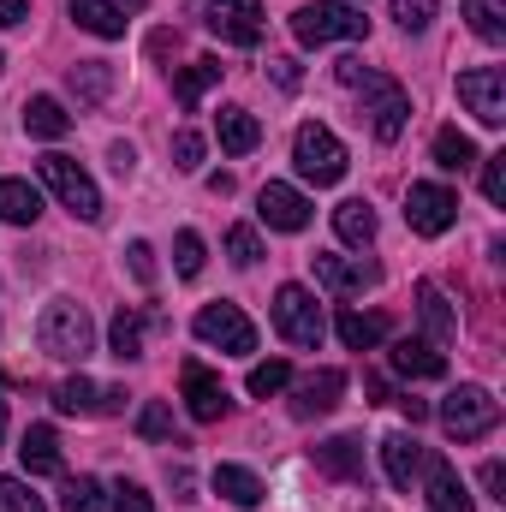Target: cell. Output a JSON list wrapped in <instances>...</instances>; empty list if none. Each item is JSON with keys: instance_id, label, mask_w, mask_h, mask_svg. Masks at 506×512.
I'll use <instances>...</instances> for the list:
<instances>
[{"instance_id": "cell-1", "label": "cell", "mask_w": 506, "mask_h": 512, "mask_svg": "<svg viewBox=\"0 0 506 512\" xmlns=\"http://www.w3.org/2000/svg\"><path fill=\"white\" fill-rule=\"evenodd\" d=\"M36 340H42L48 358H60V364H84V358L96 352L90 310H84L78 298H54V304L42 310V322H36Z\"/></svg>"}, {"instance_id": "cell-2", "label": "cell", "mask_w": 506, "mask_h": 512, "mask_svg": "<svg viewBox=\"0 0 506 512\" xmlns=\"http://www.w3.org/2000/svg\"><path fill=\"white\" fill-rule=\"evenodd\" d=\"M292 36H298L304 48H322V42H364V36H370V18H364V6H352V0H310V6L292 12Z\"/></svg>"}, {"instance_id": "cell-3", "label": "cell", "mask_w": 506, "mask_h": 512, "mask_svg": "<svg viewBox=\"0 0 506 512\" xmlns=\"http://www.w3.org/2000/svg\"><path fill=\"white\" fill-rule=\"evenodd\" d=\"M441 429L465 447V441H483V435H495L501 429V399L489 393V387H453L447 399H441Z\"/></svg>"}, {"instance_id": "cell-4", "label": "cell", "mask_w": 506, "mask_h": 512, "mask_svg": "<svg viewBox=\"0 0 506 512\" xmlns=\"http://www.w3.org/2000/svg\"><path fill=\"white\" fill-rule=\"evenodd\" d=\"M274 328H280V340H286V346H298V352H310V346H322V334H328V322H322V304L310 298V286H298V280H286V286L274 292Z\"/></svg>"}, {"instance_id": "cell-5", "label": "cell", "mask_w": 506, "mask_h": 512, "mask_svg": "<svg viewBox=\"0 0 506 512\" xmlns=\"http://www.w3.org/2000/svg\"><path fill=\"white\" fill-rule=\"evenodd\" d=\"M36 173H42V185L78 215V221H102V191H96V179L72 161V155H42L36 161Z\"/></svg>"}, {"instance_id": "cell-6", "label": "cell", "mask_w": 506, "mask_h": 512, "mask_svg": "<svg viewBox=\"0 0 506 512\" xmlns=\"http://www.w3.org/2000/svg\"><path fill=\"white\" fill-rule=\"evenodd\" d=\"M292 161H298V173L310 179V185H340L346 179V143L334 137L328 126H298L292 137Z\"/></svg>"}, {"instance_id": "cell-7", "label": "cell", "mask_w": 506, "mask_h": 512, "mask_svg": "<svg viewBox=\"0 0 506 512\" xmlns=\"http://www.w3.org/2000/svg\"><path fill=\"white\" fill-rule=\"evenodd\" d=\"M191 328H197L203 346H221V352H233V358L256 352V328H251V316H245L239 304H203Z\"/></svg>"}, {"instance_id": "cell-8", "label": "cell", "mask_w": 506, "mask_h": 512, "mask_svg": "<svg viewBox=\"0 0 506 512\" xmlns=\"http://www.w3.org/2000/svg\"><path fill=\"white\" fill-rule=\"evenodd\" d=\"M364 120H370V131H376L381 143H393V137L405 131V120H411V96H405L399 78H381V72L364 78Z\"/></svg>"}, {"instance_id": "cell-9", "label": "cell", "mask_w": 506, "mask_h": 512, "mask_svg": "<svg viewBox=\"0 0 506 512\" xmlns=\"http://www.w3.org/2000/svg\"><path fill=\"white\" fill-rule=\"evenodd\" d=\"M405 221H411L417 239H441L459 221V197L447 185H411L405 191Z\"/></svg>"}, {"instance_id": "cell-10", "label": "cell", "mask_w": 506, "mask_h": 512, "mask_svg": "<svg viewBox=\"0 0 506 512\" xmlns=\"http://www.w3.org/2000/svg\"><path fill=\"white\" fill-rule=\"evenodd\" d=\"M179 393H185V411H191L197 423H221V417L233 411V393H227V382H221L209 364H185V370H179Z\"/></svg>"}, {"instance_id": "cell-11", "label": "cell", "mask_w": 506, "mask_h": 512, "mask_svg": "<svg viewBox=\"0 0 506 512\" xmlns=\"http://www.w3.org/2000/svg\"><path fill=\"white\" fill-rule=\"evenodd\" d=\"M459 102H465L483 126H501L506 120V72L501 66H471V72H459Z\"/></svg>"}, {"instance_id": "cell-12", "label": "cell", "mask_w": 506, "mask_h": 512, "mask_svg": "<svg viewBox=\"0 0 506 512\" xmlns=\"http://www.w3.org/2000/svg\"><path fill=\"white\" fill-rule=\"evenodd\" d=\"M54 411L66 417H108V411H126V387H96L90 376H66L54 387Z\"/></svg>"}, {"instance_id": "cell-13", "label": "cell", "mask_w": 506, "mask_h": 512, "mask_svg": "<svg viewBox=\"0 0 506 512\" xmlns=\"http://www.w3.org/2000/svg\"><path fill=\"white\" fill-rule=\"evenodd\" d=\"M203 24L233 48H256L262 42V0H215L203 12Z\"/></svg>"}, {"instance_id": "cell-14", "label": "cell", "mask_w": 506, "mask_h": 512, "mask_svg": "<svg viewBox=\"0 0 506 512\" xmlns=\"http://www.w3.org/2000/svg\"><path fill=\"white\" fill-rule=\"evenodd\" d=\"M256 215H262V227H274V233H304L310 227V197L298 191V185H262L256 191Z\"/></svg>"}, {"instance_id": "cell-15", "label": "cell", "mask_w": 506, "mask_h": 512, "mask_svg": "<svg viewBox=\"0 0 506 512\" xmlns=\"http://www.w3.org/2000/svg\"><path fill=\"white\" fill-rule=\"evenodd\" d=\"M310 268H316V280L328 286V292H364V286H376L381 280V268L376 262H364V256H328V251H316L310 256Z\"/></svg>"}, {"instance_id": "cell-16", "label": "cell", "mask_w": 506, "mask_h": 512, "mask_svg": "<svg viewBox=\"0 0 506 512\" xmlns=\"http://www.w3.org/2000/svg\"><path fill=\"white\" fill-rule=\"evenodd\" d=\"M346 399V370H316V376H304V382L292 387V417H328L334 405Z\"/></svg>"}, {"instance_id": "cell-17", "label": "cell", "mask_w": 506, "mask_h": 512, "mask_svg": "<svg viewBox=\"0 0 506 512\" xmlns=\"http://www.w3.org/2000/svg\"><path fill=\"white\" fill-rule=\"evenodd\" d=\"M381 471H387V483H393L399 495H411V483H417V471H423V447H417V435L393 429V435L381 441Z\"/></svg>"}, {"instance_id": "cell-18", "label": "cell", "mask_w": 506, "mask_h": 512, "mask_svg": "<svg viewBox=\"0 0 506 512\" xmlns=\"http://www.w3.org/2000/svg\"><path fill=\"white\" fill-rule=\"evenodd\" d=\"M316 471L340 477V483H364V441L358 435H328L316 441Z\"/></svg>"}, {"instance_id": "cell-19", "label": "cell", "mask_w": 506, "mask_h": 512, "mask_svg": "<svg viewBox=\"0 0 506 512\" xmlns=\"http://www.w3.org/2000/svg\"><path fill=\"white\" fill-rule=\"evenodd\" d=\"M417 316H423V328H429L435 346L459 340V316H453V304H447V292L435 280H417Z\"/></svg>"}, {"instance_id": "cell-20", "label": "cell", "mask_w": 506, "mask_h": 512, "mask_svg": "<svg viewBox=\"0 0 506 512\" xmlns=\"http://www.w3.org/2000/svg\"><path fill=\"white\" fill-rule=\"evenodd\" d=\"M387 364H393L399 376H411V382H441V376H447V358H441L429 340H399V346L387 352Z\"/></svg>"}, {"instance_id": "cell-21", "label": "cell", "mask_w": 506, "mask_h": 512, "mask_svg": "<svg viewBox=\"0 0 506 512\" xmlns=\"http://www.w3.org/2000/svg\"><path fill=\"white\" fill-rule=\"evenodd\" d=\"M429 512H477V501H471V489L459 483V471L435 453L429 459Z\"/></svg>"}, {"instance_id": "cell-22", "label": "cell", "mask_w": 506, "mask_h": 512, "mask_svg": "<svg viewBox=\"0 0 506 512\" xmlns=\"http://www.w3.org/2000/svg\"><path fill=\"white\" fill-rule=\"evenodd\" d=\"M18 459H24L30 477H60V435L48 423H30L24 441H18Z\"/></svg>"}, {"instance_id": "cell-23", "label": "cell", "mask_w": 506, "mask_h": 512, "mask_svg": "<svg viewBox=\"0 0 506 512\" xmlns=\"http://www.w3.org/2000/svg\"><path fill=\"white\" fill-rule=\"evenodd\" d=\"M215 137H221L227 155H251L256 143H262V126H256L251 108H221L215 114Z\"/></svg>"}, {"instance_id": "cell-24", "label": "cell", "mask_w": 506, "mask_h": 512, "mask_svg": "<svg viewBox=\"0 0 506 512\" xmlns=\"http://www.w3.org/2000/svg\"><path fill=\"white\" fill-rule=\"evenodd\" d=\"M66 90H72L78 102H90V108H96V102H108V96H114V66H108V60H78V66L66 72Z\"/></svg>"}, {"instance_id": "cell-25", "label": "cell", "mask_w": 506, "mask_h": 512, "mask_svg": "<svg viewBox=\"0 0 506 512\" xmlns=\"http://www.w3.org/2000/svg\"><path fill=\"white\" fill-rule=\"evenodd\" d=\"M72 24L90 30V36H102V42L126 36V12H120L114 0H72Z\"/></svg>"}, {"instance_id": "cell-26", "label": "cell", "mask_w": 506, "mask_h": 512, "mask_svg": "<svg viewBox=\"0 0 506 512\" xmlns=\"http://www.w3.org/2000/svg\"><path fill=\"white\" fill-rule=\"evenodd\" d=\"M42 215V191L30 179H0V221L6 227H30Z\"/></svg>"}, {"instance_id": "cell-27", "label": "cell", "mask_w": 506, "mask_h": 512, "mask_svg": "<svg viewBox=\"0 0 506 512\" xmlns=\"http://www.w3.org/2000/svg\"><path fill=\"white\" fill-rule=\"evenodd\" d=\"M24 131H30V137H48V143L66 137V131H72L66 102H60V96H30V102H24Z\"/></svg>"}, {"instance_id": "cell-28", "label": "cell", "mask_w": 506, "mask_h": 512, "mask_svg": "<svg viewBox=\"0 0 506 512\" xmlns=\"http://www.w3.org/2000/svg\"><path fill=\"white\" fill-rule=\"evenodd\" d=\"M429 155H435V167H447V173H465V167H477V161H483V155H477V143H471L459 126H441V131H435Z\"/></svg>"}, {"instance_id": "cell-29", "label": "cell", "mask_w": 506, "mask_h": 512, "mask_svg": "<svg viewBox=\"0 0 506 512\" xmlns=\"http://www.w3.org/2000/svg\"><path fill=\"white\" fill-rule=\"evenodd\" d=\"M221 72H227L221 60H191V66L173 78V96H179V108H197V102H203V96L221 84Z\"/></svg>"}, {"instance_id": "cell-30", "label": "cell", "mask_w": 506, "mask_h": 512, "mask_svg": "<svg viewBox=\"0 0 506 512\" xmlns=\"http://www.w3.org/2000/svg\"><path fill=\"white\" fill-rule=\"evenodd\" d=\"M215 495L221 501H233V507H262V483H256V471H245V465H215Z\"/></svg>"}, {"instance_id": "cell-31", "label": "cell", "mask_w": 506, "mask_h": 512, "mask_svg": "<svg viewBox=\"0 0 506 512\" xmlns=\"http://www.w3.org/2000/svg\"><path fill=\"white\" fill-rule=\"evenodd\" d=\"M340 340L352 346V352H376L381 340H387V316H364V310H340Z\"/></svg>"}, {"instance_id": "cell-32", "label": "cell", "mask_w": 506, "mask_h": 512, "mask_svg": "<svg viewBox=\"0 0 506 512\" xmlns=\"http://www.w3.org/2000/svg\"><path fill=\"white\" fill-rule=\"evenodd\" d=\"M334 233H340L346 245H370V239H376V209H370L364 197H346V203L334 209Z\"/></svg>"}, {"instance_id": "cell-33", "label": "cell", "mask_w": 506, "mask_h": 512, "mask_svg": "<svg viewBox=\"0 0 506 512\" xmlns=\"http://www.w3.org/2000/svg\"><path fill=\"white\" fill-rule=\"evenodd\" d=\"M108 346H114V358H120V364H131V358H143V316H137L131 304H120V310H114Z\"/></svg>"}, {"instance_id": "cell-34", "label": "cell", "mask_w": 506, "mask_h": 512, "mask_svg": "<svg viewBox=\"0 0 506 512\" xmlns=\"http://www.w3.org/2000/svg\"><path fill=\"white\" fill-rule=\"evenodd\" d=\"M465 18L483 42H506V0H465Z\"/></svg>"}, {"instance_id": "cell-35", "label": "cell", "mask_w": 506, "mask_h": 512, "mask_svg": "<svg viewBox=\"0 0 506 512\" xmlns=\"http://www.w3.org/2000/svg\"><path fill=\"white\" fill-rule=\"evenodd\" d=\"M256 393V399H274V393H286L292 387V364L286 358H268V364H256L251 370V382H245Z\"/></svg>"}, {"instance_id": "cell-36", "label": "cell", "mask_w": 506, "mask_h": 512, "mask_svg": "<svg viewBox=\"0 0 506 512\" xmlns=\"http://www.w3.org/2000/svg\"><path fill=\"white\" fill-rule=\"evenodd\" d=\"M60 512H102V483H96V477H66Z\"/></svg>"}, {"instance_id": "cell-37", "label": "cell", "mask_w": 506, "mask_h": 512, "mask_svg": "<svg viewBox=\"0 0 506 512\" xmlns=\"http://www.w3.org/2000/svg\"><path fill=\"white\" fill-rule=\"evenodd\" d=\"M137 435H143V441H173V447H179V435H173V411H167L161 399H149V405L137 411Z\"/></svg>"}, {"instance_id": "cell-38", "label": "cell", "mask_w": 506, "mask_h": 512, "mask_svg": "<svg viewBox=\"0 0 506 512\" xmlns=\"http://www.w3.org/2000/svg\"><path fill=\"white\" fill-rule=\"evenodd\" d=\"M173 268H179L185 280L203 274V239H197V233H179V239H173Z\"/></svg>"}, {"instance_id": "cell-39", "label": "cell", "mask_w": 506, "mask_h": 512, "mask_svg": "<svg viewBox=\"0 0 506 512\" xmlns=\"http://www.w3.org/2000/svg\"><path fill=\"white\" fill-rule=\"evenodd\" d=\"M108 507H114V512H155V495H149L143 483H126V477H120V483H114V495H108Z\"/></svg>"}, {"instance_id": "cell-40", "label": "cell", "mask_w": 506, "mask_h": 512, "mask_svg": "<svg viewBox=\"0 0 506 512\" xmlns=\"http://www.w3.org/2000/svg\"><path fill=\"white\" fill-rule=\"evenodd\" d=\"M393 24L399 30H429L435 24V0H393Z\"/></svg>"}, {"instance_id": "cell-41", "label": "cell", "mask_w": 506, "mask_h": 512, "mask_svg": "<svg viewBox=\"0 0 506 512\" xmlns=\"http://www.w3.org/2000/svg\"><path fill=\"white\" fill-rule=\"evenodd\" d=\"M227 256H233L239 268H256V262H262V239H256L251 227H233V233H227Z\"/></svg>"}, {"instance_id": "cell-42", "label": "cell", "mask_w": 506, "mask_h": 512, "mask_svg": "<svg viewBox=\"0 0 506 512\" xmlns=\"http://www.w3.org/2000/svg\"><path fill=\"white\" fill-rule=\"evenodd\" d=\"M173 167H179V173H197V167H203V137H197V131H179V137H173Z\"/></svg>"}, {"instance_id": "cell-43", "label": "cell", "mask_w": 506, "mask_h": 512, "mask_svg": "<svg viewBox=\"0 0 506 512\" xmlns=\"http://www.w3.org/2000/svg\"><path fill=\"white\" fill-rule=\"evenodd\" d=\"M483 197L495 209L506 203V155H483Z\"/></svg>"}, {"instance_id": "cell-44", "label": "cell", "mask_w": 506, "mask_h": 512, "mask_svg": "<svg viewBox=\"0 0 506 512\" xmlns=\"http://www.w3.org/2000/svg\"><path fill=\"white\" fill-rule=\"evenodd\" d=\"M126 268H131V280H137V286H155V251H149L143 239H131V245H126Z\"/></svg>"}, {"instance_id": "cell-45", "label": "cell", "mask_w": 506, "mask_h": 512, "mask_svg": "<svg viewBox=\"0 0 506 512\" xmlns=\"http://www.w3.org/2000/svg\"><path fill=\"white\" fill-rule=\"evenodd\" d=\"M0 507H6V512H48L42 501H36V495H30V489H24V483H6V495H0Z\"/></svg>"}, {"instance_id": "cell-46", "label": "cell", "mask_w": 506, "mask_h": 512, "mask_svg": "<svg viewBox=\"0 0 506 512\" xmlns=\"http://www.w3.org/2000/svg\"><path fill=\"white\" fill-rule=\"evenodd\" d=\"M483 489H489V501H506V465H501V459H489V465H483Z\"/></svg>"}, {"instance_id": "cell-47", "label": "cell", "mask_w": 506, "mask_h": 512, "mask_svg": "<svg viewBox=\"0 0 506 512\" xmlns=\"http://www.w3.org/2000/svg\"><path fill=\"white\" fill-rule=\"evenodd\" d=\"M108 161H114V173H120V179H131V167H137V149H131V143H114V149H108Z\"/></svg>"}, {"instance_id": "cell-48", "label": "cell", "mask_w": 506, "mask_h": 512, "mask_svg": "<svg viewBox=\"0 0 506 512\" xmlns=\"http://www.w3.org/2000/svg\"><path fill=\"white\" fill-rule=\"evenodd\" d=\"M24 18H30V0H0V24L6 30H18Z\"/></svg>"}, {"instance_id": "cell-49", "label": "cell", "mask_w": 506, "mask_h": 512, "mask_svg": "<svg viewBox=\"0 0 506 512\" xmlns=\"http://www.w3.org/2000/svg\"><path fill=\"white\" fill-rule=\"evenodd\" d=\"M268 66H274V84L280 90H298V66L292 60H268Z\"/></svg>"}, {"instance_id": "cell-50", "label": "cell", "mask_w": 506, "mask_h": 512, "mask_svg": "<svg viewBox=\"0 0 506 512\" xmlns=\"http://www.w3.org/2000/svg\"><path fill=\"white\" fill-rule=\"evenodd\" d=\"M399 411H405V417H411V429H417V423H423V417H429V405H423V399H411V393H405V399H399Z\"/></svg>"}, {"instance_id": "cell-51", "label": "cell", "mask_w": 506, "mask_h": 512, "mask_svg": "<svg viewBox=\"0 0 506 512\" xmlns=\"http://www.w3.org/2000/svg\"><path fill=\"white\" fill-rule=\"evenodd\" d=\"M209 191L215 197H233V173H209Z\"/></svg>"}, {"instance_id": "cell-52", "label": "cell", "mask_w": 506, "mask_h": 512, "mask_svg": "<svg viewBox=\"0 0 506 512\" xmlns=\"http://www.w3.org/2000/svg\"><path fill=\"white\" fill-rule=\"evenodd\" d=\"M114 6H120V12H143V6H149V0H114Z\"/></svg>"}, {"instance_id": "cell-53", "label": "cell", "mask_w": 506, "mask_h": 512, "mask_svg": "<svg viewBox=\"0 0 506 512\" xmlns=\"http://www.w3.org/2000/svg\"><path fill=\"white\" fill-rule=\"evenodd\" d=\"M0 441H6V399H0Z\"/></svg>"}, {"instance_id": "cell-54", "label": "cell", "mask_w": 506, "mask_h": 512, "mask_svg": "<svg viewBox=\"0 0 506 512\" xmlns=\"http://www.w3.org/2000/svg\"><path fill=\"white\" fill-rule=\"evenodd\" d=\"M6 483H12V477H0V495H6Z\"/></svg>"}, {"instance_id": "cell-55", "label": "cell", "mask_w": 506, "mask_h": 512, "mask_svg": "<svg viewBox=\"0 0 506 512\" xmlns=\"http://www.w3.org/2000/svg\"><path fill=\"white\" fill-rule=\"evenodd\" d=\"M0 66H6V54H0Z\"/></svg>"}]
</instances>
